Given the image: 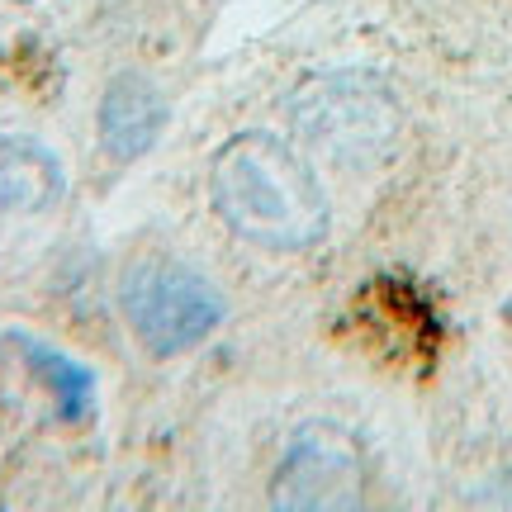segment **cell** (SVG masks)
Listing matches in <instances>:
<instances>
[{
    "label": "cell",
    "instance_id": "obj_1",
    "mask_svg": "<svg viewBox=\"0 0 512 512\" xmlns=\"http://www.w3.org/2000/svg\"><path fill=\"white\" fill-rule=\"evenodd\" d=\"M209 200L238 238L304 252L328 233V195L313 166L275 133H233L209 162Z\"/></svg>",
    "mask_w": 512,
    "mask_h": 512
},
{
    "label": "cell",
    "instance_id": "obj_2",
    "mask_svg": "<svg viewBox=\"0 0 512 512\" xmlns=\"http://www.w3.org/2000/svg\"><path fill=\"white\" fill-rule=\"evenodd\" d=\"M294 138L342 171H375L403 138L399 95L366 67H332L299 81L285 100Z\"/></svg>",
    "mask_w": 512,
    "mask_h": 512
},
{
    "label": "cell",
    "instance_id": "obj_3",
    "mask_svg": "<svg viewBox=\"0 0 512 512\" xmlns=\"http://www.w3.org/2000/svg\"><path fill=\"white\" fill-rule=\"evenodd\" d=\"M119 309L138 347L152 356H181L214 337L223 323V294L214 280L171 256H143L119 280Z\"/></svg>",
    "mask_w": 512,
    "mask_h": 512
},
{
    "label": "cell",
    "instance_id": "obj_4",
    "mask_svg": "<svg viewBox=\"0 0 512 512\" xmlns=\"http://www.w3.org/2000/svg\"><path fill=\"white\" fill-rule=\"evenodd\" d=\"M271 503L294 512H342L366 503V451L337 422H304L275 465Z\"/></svg>",
    "mask_w": 512,
    "mask_h": 512
},
{
    "label": "cell",
    "instance_id": "obj_5",
    "mask_svg": "<svg viewBox=\"0 0 512 512\" xmlns=\"http://www.w3.org/2000/svg\"><path fill=\"white\" fill-rule=\"evenodd\" d=\"M166 95L138 72L114 76L105 95H100V110H95V124H100V147L110 152L114 162H138L143 152H152V143L162 138L166 128Z\"/></svg>",
    "mask_w": 512,
    "mask_h": 512
},
{
    "label": "cell",
    "instance_id": "obj_6",
    "mask_svg": "<svg viewBox=\"0 0 512 512\" xmlns=\"http://www.w3.org/2000/svg\"><path fill=\"white\" fill-rule=\"evenodd\" d=\"M62 162L48 143L29 133H0V209L5 214H43L62 200Z\"/></svg>",
    "mask_w": 512,
    "mask_h": 512
},
{
    "label": "cell",
    "instance_id": "obj_7",
    "mask_svg": "<svg viewBox=\"0 0 512 512\" xmlns=\"http://www.w3.org/2000/svg\"><path fill=\"white\" fill-rule=\"evenodd\" d=\"M24 356H29V366H34L38 380L53 389L57 408H62L67 418L86 413V403H91V370H81V366L72 361V356L38 347V342H24Z\"/></svg>",
    "mask_w": 512,
    "mask_h": 512
},
{
    "label": "cell",
    "instance_id": "obj_8",
    "mask_svg": "<svg viewBox=\"0 0 512 512\" xmlns=\"http://www.w3.org/2000/svg\"><path fill=\"white\" fill-rule=\"evenodd\" d=\"M19 5H24V0H19Z\"/></svg>",
    "mask_w": 512,
    "mask_h": 512
}]
</instances>
